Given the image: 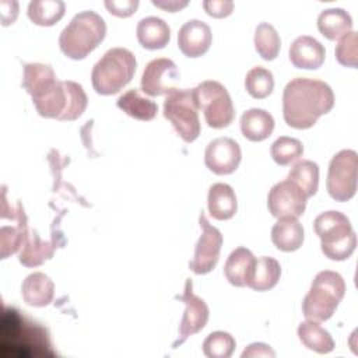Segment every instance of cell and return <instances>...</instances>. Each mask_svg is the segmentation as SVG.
Wrapping results in <instances>:
<instances>
[{"label":"cell","instance_id":"1","mask_svg":"<svg viewBox=\"0 0 358 358\" xmlns=\"http://www.w3.org/2000/svg\"><path fill=\"white\" fill-rule=\"evenodd\" d=\"M22 87L31 95L36 112L43 117L76 120L88 103L83 87L71 80L59 81L49 64H25Z\"/></svg>","mask_w":358,"mask_h":358},{"label":"cell","instance_id":"2","mask_svg":"<svg viewBox=\"0 0 358 358\" xmlns=\"http://www.w3.org/2000/svg\"><path fill=\"white\" fill-rule=\"evenodd\" d=\"M333 106V90L320 80L296 77L285 85L282 92V116L285 123L294 129L312 127Z\"/></svg>","mask_w":358,"mask_h":358},{"label":"cell","instance_id":"3","mask_svg":"<svg viewBox=\"0 0 358 358\" xmlns=\"http://www.w3.org/2000/svg\"><path fill=\"white\" fill-rule=\"evenodd\" d=\"M0 347L4 357H53L48 330L14 308H6L0 324Z\"/></svg>","mask_w":358,"mask_h":358},{"label":"cell","instance_id":"4","mask_svg":"<svg viewBox=\"0 0 358 358\" xmlns=\"http://www.w3.org/2000/svg\"><path fill=\"white\" fill-rule=\"evenodd\" d=\"M106 24L103 18L85 10L76 14L59 36V46L63 55L73 60L87 57L105 38Z\"/></svg>","mask_w":358,"mask_h":358},{"label":"cell","instance_id":"5","mask_svg":"<svg viewBox=\"0 0 358 358\" xmlns=\"http://www.w3.org/2000/svg\"><path fill=\"white\" fill-rule=\"evenodd\" d=\"M136 67V57L129 49L112 48L92 67V87L101 95H113L131 81Z\"/></svg>","mask_w":358,"mask_h":358},{"label":"cell","instance_id":"6","mask_svg":"<svg viewBox=\"0 0 358 358\" xmlns=\"http://www.w3.org/2000/svg\"><path fill=\"white\" fill-rule=\"evenodd\" d=\"M313 229L320 238L322 252L330 260L348 259L357 246V235L350 220L340 211H324L313 221Z\"/></svg>","mask_w":358,"mask_h":358},{"label":"cell","instance_id":"7","mask_svg":"<svg viewBox=\"0 0 358 358\" xmlns=\"http://www.w3.org/2000/svg\"><path fill=\"white\" fill-rule=\"evenodd\" d=\"M345 294L343 277L331 270L316 274L309 292L302 302V312L306 320L324 322L333 316Z\"/></svg>","mask_w":358,"mask_h":358},{"label":"cell","instance_id":"8","mask_svg":"<svg viewBox=\"0 0 358 358\" xmlns=\"http://www.w3.org/2000/svg\"><path fill=\"white\" fill-rule=\"evenodd\" d=\"M197 109L204 113L206 123L213 129H222L232 123L235 109L227 88L218 81H203L193 88Z\"/></svg>","mask_w":358,"mask_h":358},{"label":"cell","instance_id":"9","mask_svg":"<svg viewBox=\"0 0 358 358\" xmlns=\"http://www.w3.org/2000/svg\"><path fill=\"white\" fill-rule=\"evenodd\" d=\"M193 90H173L164 101V116L175 127L185 143L194 141L200 134V120Z\"/></svg>","mask_w":358,"mask_h":358},{"label":"cell","instance_id":"10","mask_svg":"<svg viewBox=\"0 0 358 358\" xmlns=\"http://www.w3.org/2000/svg\"><path fill=\"white\" fill-rule=\"evenodd\" d=\"M358 155L354 150L338 151L329 164L326 187L336 201H347L357 192Z\"/></svg>","mask_w":358,"mask_h":358},{"label":"cell","instance_id":"11","mask_svg":"<svg viewBox=\"0 0 358 358\" xmlns=\"http://www.w3.org/2000/svg\"><path fill=\"white\" fill-rule=\"evenodd\" d=\"M199 224L201 228V235L196 243L194 256L189 262V268L194 274H207L215 267L220 259L222 235L220 229L208 222L204 211H201L199 215Z\"/></svg>","mask_w":358,"mask_h":358},{"label":"cell","instance_id":"12","mask_svg":"<svg viewBox=\"0 0 358 358\" xmlns=\"http://www.w3.org/2000/svg\"><path fill=\"white\" fill-rule=\"evenodd\" d=\"M305 193L291 180L285 179L275 183L267 196V207L273 217L298 218L303 214L306 207Z\"/></svg>","mask_w":358,"mask_h":358},{"label":"cell","instance_id":"13","mask_svg":"<svg viewBox=\"0 0 358 358\" xmlns=\"http://www.w3.org/2000/svg\"><path fill=\"white\" fill-rule=\"evenodd\" d=\"M179 77V70L171 59L158 57L145 66L141 76V90L150 96L168 95L176 90Z\"/></svg>","mask_w":358,"mask_h":358},{"label":"cell","instance_id":"14","mask_svg":"<svg viewBox=\"0 0 358 358\" xmlns=\"http://www.w3.org/2000/svg\"><path fill=\"white\" fill-rule=\"evenodd\" d=\"M178 299H180L186 305V309H185L183 317L180 320L179 337L172 344L173 348L183 344L189 336L200 331L207 324L208 313H210L208 306L204 302V299H201L200 296H197L193 292V284H192L190 278L186 280L185 291L180 296H178Z\"/></svg>","mask_w":358,"mask_h":358},{"label":"cell","instance_id":"15","mask_svg":"<svg viewBox=\"0 0 358 358\" xmlns=\"http://www.w3.org/2000/svg\"><path fill=\"white\" fill-rule=\"evenodd\" d=\"M242 158L239 144L229 137H218L208 143L204 164L215 175H229L236 171Z\"/></svg>","mask_w":358,"mask_h":358},{"label":"cell","instance_id":"16","mask_svg":"<svg viewBox=\"0 0 358 358\" xmlns=\"http://www.w3.org/2000/svg\"><path fill=\"white\" fill-rule=\"evenodd\" d=\"M211 39L210 27L200 20H189L178 32V46L187 57L203 56L210 49Z\"/></svg>","mask_w":358,"mask_h":358},{"label":"cell","instance_id":"17","mask_svg":"<svg viewBox=\"0 0 358 358\" xmlns=\"http://www.w3.org/2000/svg\"><path fill=\"white\" fill-rule=\"evenodd\" d=\"M289 60L296 69H319L326 57L324 46L309 35H301L289 46Z\"/></svg>","mask_w":358,"mask_h":358},{"label":"cell","instance_id":"18","mask_svg":"<svg viewBox=\"0 0 358 358\" xmlns=\"http://www.w3.org/2000/svg\"><path fill=\"white\" fill-rule=\"evenodd\" d=\"M21 295L27 305L42 308L52 302L55 284L46 274L36 271L25 277L21 285Z\"/></svg>","mask_w":358,"mask_h":358},{"label":"cell","instance_id":"19","mask_svg":"<svg viewBox=\"0 0 358 358\" xmlns=\"http://www.w3.org/2000/svg\"><path fill=\"white\" fill-rule=\"evenodd\" d=\"M137 41L138 43L150 50L162 49L171 39V29L168 24L159 17H145L137 24Z\"/></svg>","mask_w":358,"mask_h":358},{"label":"cell","instance_id":"20","mask_svg":"<svg viewBox=\"0 0 358 358\" xmlns=\"http://www.w3.org/2000/svg\"><path fill=\"white\" fill-rule=\"evenodd\" d=\"M208 213L218 221L229 220L238 210V201L234 189L227 183H214L208 189Z\"/></svg>","mask_w":358,"mask_h":358},{"label":"cell","instance_id":"21","mask_svg":"<svg viewBox=\"0 0 358 358\" xmlns=\"http://www.w3.org/2000/svg\"><path fill=\"white\" fill-rule=\"evenodd\" d=\"M255 260L256 259L249 249L243 246L236 248L231 252L225 262V278L235 287H245L252 275Z\"/></svg>","mask_w":358,"mask_h":358},{"label":"cell","instance_id":"22","mask_svg":"<svg viewBox=\"0 0 358 358\" xmlns=\"http://www.w3.org/2000/svg\"><path fill=\"white\" fill-rule=\"evenodd\" d=\"M273 130L274 119L264 109L252 108L241 116V131L250 141H263L270 137Z\"/></svg>","mask_w":358,"mask_h":358},{"label":"cell","instance_id":"23","mask_svg":"<svg viewBox=\"0 0 358 358\" xmlns=\"http://www.w3.org/2000/svg\"><path fill=\"white\" fill-rule=\"evenodd\" d=\"M271 242L278 250L294 252L302 246L303 228L296 218H281L271 228Z\"/></svg>","mask_w":358,"mask_h":358},{"label":"cell","instance_id":"24","mask_svg":"<svg viewBox=\"0 0 358 358\" xmlns=\"http://www.w3.org/2000/svg\"><path fill=\"white\" fill-rule=\"evenodd\" d=\"M56 245L52 242H45L39 238L36 231H28L20 252V263L27 267H35L42 264L45 260L50 259L55 253Z\"/></svg>","mask_w":358,"mask_h":358},{"label":"cell","instance_id":"25","mask_svg":"<svg viewBox=\"0 0 358 358\" xmlns=\"http://www.w3.org/2000/svg\"><path fill=\"white\" fill-rule=\"evenodd\" d=\"M317 28L330 41L338 39L352 28V18L344 8H327L317 17Z\"/></svg>","mask_w":358,"mask_h":358},{"label":"cell","instance_id":"26","mask_svg":"<svg viewBox=\"0 0 358 358\" xmlns=\"http://www.w3.org/2000/svg\"><path fill=\"white\" fill-rule=\"evenodd\" d=\"M281 275L280 263L268 256H262L255 260L252 275L248 281V287L255 291H268L278 282Z\"/></svg>","mask_w":358,"mask_h":358},{"label":"cell","instance_id":"27","mask_svg":"<svg viewBox=\"0 0 358 358\" xmlns=\"http://www.w3.org/2000/svg\"><path fill=\"white\" fill-rule=\"evenodd\" d=\"M298 338L308 348L317 354H327L334 350V341L327 330L317 322L305 320L298 326Z\"/></svg>","mask_w":358,"mask_h":358},{"label":"cell","instance_id":"28","mask_svg":"<svg viewBox=\"0 0 358 358\" xmlns=\"http://www.w3.org/2000/svg\"><path fill=\"white\" fill-rule=\"evenodd\" d=\"M117 108L122 109L126 115L143 122L152 120L158 112V105L154 101L141 96L136 88L129 90L119 96Z\"/></svg>","mask_w":358,"mask_h":358},{"label":"cell","instance_id":"29","mask_svg":"<svg viewBox=\"0 0 358 358\" xmlns=\"http://www.w3.org/2000/svg\"><path fill=\"white\" fill-rule=\"evenodd\" d=\"M66 4L62 0H32L28 4V18L41 27H50L64 15Z\"/></svg>","mask_w":358,"mask_h":358},{"label":"cell","instance_id":"30","mask_svg":"<svg viewBox=\"0 0 358 358\" xmlns=\"http://www.w3.org/2000/svg\"><path fill=\"white\" fill-rule=\"evenodd\" d=\"M288 180L294 182L306 197L313 196L319 186V166L310 159L298 161L288 172Z\"/></svg>","mask_w":358,"mask_h":358},{"label":"cell","instance_id":"31","mask_svg":"<svg viewBox=\"0 0 358 358\" xmlns=\"http://www.w3.org/2000/svg\"><path fill=\"white\" fill-rule=\"evenodd\" d=\"M281 41L275 28L268 22H260L255 31V49L264 60H274L280 52Z\"/></svg>","mask_w":358,"mask_h":358},{"label":"cell","instance_id":"32","mask_svg":"<svg viewBox=\"0 0 358 358\" xmlns=\"http://www.w3.org/2000/svg\"><path fill=\"white\" fill-rule=\"evenodd\" d=\"M271 158L275 164L285 166L296 159H299L303 154V145L298 138L288 137V136H280L270 147Z\"/></svg>","mask_w":358,"mask_h":358},{"label":"cell","instance_id":"33","mask_svg":"<svg viewBox=\"0 0 358 358\" xmlns=\"http://www.w3.org/2000/svg\"><path fill=\"white\" fill-rule=\"evenodd\" d=\"M245 88L249 95L256 99L268 96L274 88V78L271 71L262 66L250 69L245 77Z\"/></svg>","mask_w":358,"mask_h":358},{"label":"cell","instance_id":"34","mask_svg":"<svg viewBox=\"0 0 358 358\" xmlns=\"http://www.w3.org/2000/svg\"><path fill=\"white\" fill-rule=\"evenodd\" d=\"M28 234L27 228V217L24 214V210L18 218V222L15 227H1L0 229V249H1V259H7L8 255L15 253L25 236Z\"/></svg>","mask_w":358,"mask_h":358},{"label":"cell","instance_id":"35","mask_svg":"<svg viewBox=\"0 0 358 358\" xmlns=\"http://www.w3.org/2000/svg\"><path fill=\"white\" fill-rule=\"evenodd\" d=\"M235 347V338L229 333L213 331L203 343V352L207 358H229Z\"/></svg>","mask_w":358,"mask_h":358},{"label":"cell","instance_id":"36","mask_svg":"<svg viewBox=\"0 0 358 358\" xmlns=\"http://www.w3.org/2000/svg\"><path fill=\"white\" fill-rule=\"evenodd\" d=\"M358 35L354 31L343 35L336 45V59L340 64L347 67H357L358 63Z\"/></svg>","mask_w":358,"mask_h":358},{"label":"cell","instance_id":"37","mask_svg":"<svg viewBox=\"0 0 358 358\" xmlns=\"http://www.w3.org/2000/svg\"><path fill=\"white\" fill-rule=\"evenodd\" d=\"M105 7L116 17H129L137 10L138 0H106Z\"/></svg>","mask_w":358,"mask_h":358},{"label":"cell","instance_id":"38","mask_svg":"<svg viewBox=\"0 0 358 358\" xmlns=\"http://www.w3.org/2000/svg\"><path fill=\"white\" fill-rule=\"evenodd\" d=\"M206 13L214 18L228 17L234 10V1L231 0H206L203 1Z\"/></svg>","mask_w":358,"mask_h":358},{"label":"cell","instance_id":"39","mask_svg":"<svg viewBox=\"0 0 358 358\" xmlns=\"http://www.w3.org/2000/svg\"><path fill=\"white\" fill-rule=\"evenodd\" d=\"M248 357H275V352L270 348V345L263 344V343H253L250 344L243 352H242V358H248Z\"/></svg>","mask_w":358,"mask_h":358},{"label":"cell","instance_id":"40","mask_svg":"<svg viewBox=\"0 0 358 358\" xmlns=\"http://www.w3.org/2000/svg\"><path fill=\"white\" fill-rule=\"evenodd\" d=\"M152 4L159 7V8H164L169 13H175V11H179L180 8L186 7L189 4L187 0H152Z\"/></svg>","mask_w":358,"mask_h":358}]
</instances>
